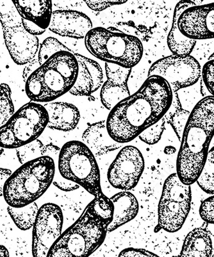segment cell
<instances>
[{"label": "cell", "mask_w": 214, "mask_h": 257, "mask_svg": "<svg viewBox=\"0 0 214 257\" xmlns=\"http://www.w3.org/2000/svg\"><path fill=\"white\" fill-rule=\"evenodd\" d=\"M172 97V89L165 79L149 76L138 91L110 110L106 120L109 135L120 144L134 141L165 115Z\"/></svg>", "instance_id": "obj_1"}, {"label": "cell", "mask_w": 214, "mask_h": 257, "mask_svg": "<svg viewBox=\"0 0 214 257\" xmlns=\"http://www.w3.org/2000/svg\"><path fill=\"white\" fill-rule=\"evenodd\" d=\"M214 136V97L196 104L184 128L176 160V174L184 184H194L201 174Z\"/></svg>", "instance_id": "obj_2"}, {"label": "cell", "mask_w": 214, "mask_h": 257, "mask_svg": "<svg viewBox=\"0 0 214 257\" xmlns=\"http://www.w3.org/2000/svg\"><path fill=\"white\" fill-rule=\"evenodd\" d=\"M56 165L44 156L22 164L8 179L4 197L8 206L20 208L37 201L53 183Z\"/></svg>", "instance_id": "obj_3"}, {"label": "cell", "mask_w": 214, "mask_h": 257, "mask_svg": "<svg viewBox=\"0 0 214 257\" xmlns=\"http://www.w3.org/2000/svg\"><path fill=\"white\" fill-rule=\"evenodd\" d=\"M108 225L88 204L79 219L61 234L47 256H90L103 244Z\"/></svg>", "instance_id": "obj_4"}, {"label": "cell", "mask_w": 214, "mask_h": 257, "mask_svg": "<svg viewBox=\"0 0 214 257\" xmlns=\"http://www.w3.org/2000/svg\"><path fill=\"white\" fill-rule=\"evenodd\" d=\"M86 50L100 60L132 68L143 56V46L136 36L96 27L85 38Z\"/></svg>", "instance_id": "obj_5"}, {"label": "cell", "mask_w": 214, "mask_h": 257, "mask_svg": "<svg viewBox=\"0 0 214 257\" xmlns=\"http://www.w3.org/2000/svg\"><path fill=\"white\" fill-rule=\"evenodd\" d=\"M59 173L92 196L102 192L98 165L94 154L83 142L72 141L64 145L59 154Z\"/></svg>", "instance_id": "obj_6"}, {"label": "cell", "mask_w": 214, "mask_h": 257, "mask_svg": "<svg viewBox=\"0 0 214 257\" xmlns=\"http://www.w3.org/2000/svg\"><path fill=\"white\" fill-rule=\"evenodd\" d=\"M78 73V62L72 52H58L50 57L32 73L40 86V102H52L70 92Z\"/></svg>", "instance_id": "obj_7"}, {"label": "cell", "mask_w": 214, "mask_h": 257, "mask_svg": "<svg viewBox=\"0 0 214 257\" xmlns=\"http://www.w3.org/2000/svg\"><path fill=\"white\" fill-rule=\"evenodd\" d=\"M44 105L30 102L22 105L0 128V147L16 149L38 139L48 123Z\"/></svg>", "instance_id": "obj_8"}, {"label": "cell", "mask_w": 214, "mask_h": 257, "mask_svg": "<svg viewBox=\"0 0 214 257\" xmlns=\"http://www.w3.org/2000/svg\"><path fill=\"white\" fill-rule=\"evenodd\" d=\"M0 23L6 48L18 65H26L35 59L40 41L24 29L22 18L12 0H0Z\"/></svg>", "instance_id": "obj_9"}, {"label": "cell", "mask_w": 214, "mask_h": 257, "mask_svg": "<svg viewBox=\"0 0 214 257\" xmlns=\"http://www.w3.org/2000/svg\"><path fill=\"white\" fill-rule=\"evenodd\" d=\"M192 202L190 185L184 184L176 173L166 179L158 206V223L168 233L179 231L190 212Z\"/></svg>", "instance_id": "obj_10"}, {"label": "cell", "mask_w": 214, "mask_h": 257, "mask_svg": "<svg viewBox=\"0 0 214 257\" xmlns=\"http://www.w3.org/2000/svg\"><path fill=\"white\" fill-rule=\"evenodd\" d=\"M202 73L201 65L193 56L172 54L154 62L150 68L148 77H162L174 93L196 84L201 79Z\"/></svg>", "instance_id": "obj_11"}, {"label": "cell", "mask_w": 214, "mask_h": 257, "mask_svg": "<svg viewBox=\"0 0 214 257\" xmlns=\"http://www.w3.org/2000/svg\"><path fill=\"white\" fill-rule=\"evenodd\" d=\"M64 216L62 209L48 203L38 208L32 230V254L46 257L50 248L62 234Z\"/></svg>", "instance_id": "obj_12"}, {"label": "cell", "mask_w": 214, "mask_h": 257, "mask_svg": "<svg viewBox=\"0 0 214 257\" xmlns=\"http://www.w3.org/2000/svg\"><path fill=\"white\" fill-rule=\"evenodd\" d=\"M145 167L142 153L136 147L122 148L109 167L107 178L115 189L130 190L138 184Z\"/></svg>", "instance_id": "obj_13"}, {"label": "cell", "mask_w": 214, "mask_h": 257, "mask_svg": "<svg viewBox=\"0 0 214 257\" xmlns=\"http://www.w3.org/2000/svg\"><path fill=\"white\" fill-rule=\"evenodd\" d=\"M181 33L194 40H214V3L186 9L178 20Z\"/></svg>", "instance_id": "obj_14"}, {"label": "cell", "mask_w": 214, "mask_h": 257, "mask_svg": "<svg viewBox=\"0 0 214 257\" xmlns=\"http://www.w3.org/2000/svg\"><path fill=\"white\" fill-rule=\"evenodd\" d=\"M132 68L106 63V80L102 85L100 98L104 106L110 110L130 95L128 81Z\"/></svg>", "instance_id": "obj_15"}, {"label": "cell", "mask_w": 214, "mask_h": 257, "mask_svg": "<svg viewBox=\"0 0 214 257\" xmlns=\"http://www.w3.org/2000/svg\"><path fill=\"white\" fill-rule=\"evenodd\" d=\"M93 28L92 22L85 14L74 10H58L52 13L48 29L66 38L85 39Z\"/></svg>", "instance_id": "obj_16"}, {"label": "cell", "mask_w": 214, "mask_h": 257, "mask_svg": "<svg viewBox=\"0 0 214 257\" xmlns=\"http://www.w3.org/2000/svg\"><path fill=\"white\" fill-rule=\"evenodd\" d=\"M78 64L76 82L70 93L74 96H90L104 83L103 70L98 63L78 54H74Z\"/></svg>", "instance_id": "obj_17"}, {"label": "cell", "mask_w": 214, "mask_h": 257, "mask_svg": "<svg viewBox=\"0 0 214 257\" xmlns=\"http://www.w3.org/2000/svg\"><path fill=\"white\" fill-rule=\"evenodd\" d=\"M82 140L95 157L106 155L124 146V144L116 142L109 135L106 120L88 125L84 132Z\"/></svg>", "instance_id": "obj_18"}, {"label": "cell", "mask_w": 214, "mask_h": 257, "mask_svg": "<svg viewBox=\"0 0 214 257\" xmlns=\"http://www.w3.org/2000/svg\"><path fill=\"white\" fill-rule=\"evenodd\" d=\"M44 106L49 116L47 127L69 132L78 125L80 113L74 105L64 102H50L46 103Z\"/></svg>", "instance_id": "obj_19"}, {"label": "cell", "mask_w": 214, "mask_h": 257, "mask_svg": "<svg viewBox=\"0 0 214 257\" xmlns=\"http://www.w3.org/2000/svg\"><path fill=\"white\" fill-rule=\"evenodd\" d=\"M197 6L193 0H180L176 4L173 15L172 29L168 36V46L174 55H190L193 51L197 41L191 40L184 36L178 26V20L180 16L186 9Z\"/></svg>", "instance_id": "obj_20"}, {"label": "cell", "mask_w": 214, "mask_h": 257, "mask_svg": "<svg viewBox=\"0 0 214 257\" xmlns=\"http://www.w3.org/2000/svg\"><path fill=\"white\" fill-rule=\"evenodd\" d=\"M110 199L114 210L112 221L108 226V233L112 232L135 219L140 209L136 197L128 190L117 193Z\"/></svg>", "instance_id": "obj_21"}, {"label": "cell", "mask_w": 214, "mask_h": 257, "mask_svg": "<svg viewBox=\"0 0 214 257\" xmlns=\"http://www.w3.org/2000/svg\"><path fill=\"white\" fill-rule=\"evenodd\" d=\"M22 18L44 30L48 28L52 15V0H12Z\"/></svg>", "instance_id": "obj_22"}, {"label": "cell", "mask_w": 214, "mask_h": 257, "mask_svg": "<svg viewBox=\"0 0 214 257\" xmlns=\"http://www.w3.org/2000/svg\"><path fill=\"white\" fill-rule=\"evenodd\" d=\"M212 252V240L210 231L200 227L192 229L186 236L179 256H211Z\"/></svg>", "instance_id": "obj_23"}, {"label": "cell", "mask_w": 214, "mask_h": 257, "mask_svg": "<svg viewBox=\"0 0 214 257\" xmlns=\"http://www.w3.org/2000/svg\"><path fill=\"white\" fill-rule=\"evenodd\" d=\"M38 211V204L33 202L22 207L16 208L8 206V212L14 223L22 231L33 228Z\"/></svg>", "instance_id": "obj_24"}, {"label": "cell", "mask_w": 214, "mask_h": 257, "mask_svg": "<svg viewBox=\"0 0 214 257\" xmlns=\"http://www.w3.org/2000/svg\"><path fill=\"white\" fill-rule=\"evenodd\" d=\"M196 182L202 191L214 194V146L209 150L206 163Z\"/></svg>", "instance_id": "obj_25"}, {"label": "cell", "mask_w": 214, "mask_h": 257, "mask_svg": "<svg viewBox=\"0 0 214 257\" xmlns=\"http://www.w3.org/2000/svg\"><path fill=\"white\" fill-rule=\"evenodd\" d=\"M15 112L12 100V91L8 84L0 85V128L4 126Z\"/></svg>", "instance_id": "obj_26"}, {"label": "cell", "mask_w": 214, "mask_h": 257, "mask_svg": "<svg viewBox=\"0 0 214 257\" xmlns=\"http://www.w3.org/2000/svg\"><path fill=\"white\" fill-rule=\"evenodd\" d=\"M46 146L40 140L36 139L30 143L16 149L18 160L22 165L36 158L44 157Z\"/></svg>", "instance_id": "obj_27"}, {"label": "cell", "mask_w": 214, "mask_h": 257, "mask_svg": "<svg viewBox=\"0 0 214 257\" xmlns=\"http://www.w3.org/2000/svg\"><path fill=\"white\" fill-rule=\"evenodd\" d=\"M90 204L94 212L104 221L110 224L112 221L114 210V206L110 198H108L102 192L94 196V199Z\"/></svg>", "instance_id": "obj_28"}, {"label": "cell", "mask_w": 214, "mask_h": 257, "mask_svg": "<svg viewBox=\"0 0 214 257\" xmlns=\"http://www.w3.org/2000/svg\"><path fill=\"white\" fill-rule=\"evenodd\" d=\"M61 51L72 52L70 48L60 42L58 39L49 37L42 43L38 51V61L40 65L56 53Z\"/></svg>", "instance_id": "obj_29"}, {"label": "cell", "mask_w": 214, "mask_h": 257, "mask_svg": "<svg viewBox=\"0 0 214 257\" xmlns=\"http://www.w3.org/2000/svg\"><path fill=\"white\" fill-rule=\"evenodd\" d=\"M166 123H168L167 120L164 116L160 120L141 133L138 135V139L150 146L156 144L160 141L162 136L164 132Z\"/></svg>", "instance_id": "obj_30"}, {"label": "cell", "mask_w": 214, "mask_h": 257, "mask_svg": "<svg viewBox=\"0 0 214 257\" xmlns=\"http://www.w3.org/2000/svg\"><path fill=\"white\" fill-rule=\"evenodd\" d=\"M190 113V112L188 111V110L182 108L175 112L168 120V122L172 125L180 141H181L184 128H185L186 123L188 122Z\"/></svg>", "instance_id": "obj_31"}, {"label": "cell", "mask_w": 214, "mask_h": 257, "mask_svg": "<svg viewBox=\"0 0 214 257\" xmlns=\"http://www.w3.org/2000/svg\"><path fill=\"white\" fill-rule=\"evenodd\" d=\"M86 6L96 12H102L111 7L126 3L128 0H84Z\"/></svg>", "instance_id": "obj_32"}, {"label": "cell", "mask_w": 214, "mask_h": 257, "mask_svg": "<svg viewBox=\"0 0 214 257\" xmlns=\"http://www.w3.org/2000/svg\"><path fill=\"white\" fill-rule=\"evenodd\" d=\"M199 213L204 222L214 224V194L202 202Z\"/></svg>", "instance_id": "obj_33"}, {"label": "cell", "mask_w": 214, "mask_h": 257, "mask_svg": "<svg viewBox=\"0 0 214 257\" xmlns=\"http://www.w3.org/2000/svg\"><path fill=\"white\" fill-rule=\"evenodd\" d=\"M202 77L211 96L214 97V60L204 64L202 68Z\"/></svg>", "instance_id": "obj_34"}, {"label": "cell", "mask_w": 214, "mask_h": 257, "mask_svg": "<svg viewBox=\"0 0 214 257\" xmlns=\"http://www.w3.org/2000/svg\"><path fill=\"white\" fill-rule=\"evenodd\" d=\"M53 184L56 187H58V189L62 190L64 192L74 191V190L78 189L80 187V186L74 182V181L68 180L67 179L64 178L59 173L58 169H56Z\"/></svg>", "instance_id": "obj_35"}, {"label": "cell", "mask_w": 214, "mask_h": 257, "mask_svg": "<svg viewBox=\"0 0 214 257\" xmlns=\"http://www.w3.org/2000/svg\"><path fill=\"white\" fill-rule=\"evenodd\" d=\"M120 257H148V256H158L157 254L152 253V252L148 251L144 249L133 248V247H128L122 250L119 254Z\"/></svg>", "instance_id": "obj_36"}, {"label": "cell", "mask_w": 214, "mask_h": 257, "mask_svg": "<svg viewBox=\"0 0 214 257\" xmlns=\"http://www.w3.org/2000/svg\"><path fill=\"white\" fill-rule=\"evenodd\" d=\"M22 24L24 29L26 31L28 32L29 34H32L33 36H40L42 35L43 33L46 31V30L40 28L38 25L34 24L33 22H30L28 20H24L22 18Z\"/></svg>", "instance_id": "obj_37"}, {"label": "cell", "mask_w": 214, "mask_h": 257, "mask_svg": "<svg viewBox=\"0 0 214 257\" xmlns=\"http://www.w3.org/2000/svg\"><path fill=\"white\" fill-rule=\"evenodd\" d=\"M26 66L24 68V73H22V77H24V81H26L28 77L32 73L35 72L37 69L40 67V64L38 63V59L37 60L33 59L30 63L26 64Z\"/></svg>", "instance_id": "obj_38"}, {"label": "cell", "mask_w": 214, "mask_h": 257, "mask_svg": "<svg viewBox=\"0 0 214 257\" xmlns=\"http://www.w3.org/2000/svg\"><path fill=\"white\" fill-rule=\"evenodd\" d=\"M60 152V149L53 144L46 145L45 155L50 157L54 160H58L59 154Z\"/></svg>", "instance_id": "obj_39"}, {"label": "cell", "mask_w": 214, "mask_h": 257, "mask_svg": "<svg viewBox=\"0 0 214 257\" xmlns=\"http://www.w3.org/2000/svg\"><path fill=\"white\" fill-rule=\"evenodd\" d=\"M12 173L11 170L0 167V197L4 196V184Z\"/></svg>", "instance_id": "obj_40"}, {"label": "cell", "mask_w": 214, "mask_h": 257, "mask_svg": "<svg viewBox=\"0 0 214 257\" xmlns=\"http://www.w3.org/2000/svg\"><path fill=\"white\" fill-rule=\"evenodd\" d=\"M200 93H201L202 97H206V96H211L210 93L209 92L208 88L204 84V80L202 77L200 79Z\"/></svg>", "instance_id": "obj_41"}, {"label": "cell", "mask_w": 214, "mask_h": 257, "mask_svg": "<svg viewBox=\"0 0 214 257\" xmlns=\"http://www.w3.org/2000/svg\"><path fill=\"white\" fill-rule=\"evenodd\" d=\"M8 250L4 245L0 244V256H9Z\"/></svg>", "instance_id": "obj_42"}, {"label": "cell", "mask_w": 214, "mask_h": 257, "mask_svg": "<svg viewBox=\"0 0 214 257\" xmlns=\"http://www.w3.org/2000/svg\"><path fill=\"white\" fill-rule=\"evenodd\" d=\"M212 60H214V52L212 53V54L210 55V56L208 57V61H212Z\"/></svg>", "instance_id": "obj_43"}, {"label": "cell", "mask_w": 214, "mask_h": 257, "mask_svg": "<svg viewBox=\"0 0 214 257\" xmlns=\"http://www.w3.org/2000/svg\"><path fill=\"white\" fill-rule=\"evenodd\" d=\"M4 149L2 148H1V147H0V157H1L2 154H3L4 153Z\"/></svg>", "instance_id": "obj_44"}]
</instances>
